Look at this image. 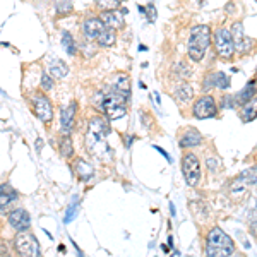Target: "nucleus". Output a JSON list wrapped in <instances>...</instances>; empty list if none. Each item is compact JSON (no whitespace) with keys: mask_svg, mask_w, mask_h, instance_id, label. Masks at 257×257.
<instances>
[{"mask_svg":"<svg viewBox=\"0 0 257 257\" xmlns=\"http://www.w3.org/2000/svg\"><path fill=\"white\" fill-rule=\"evenodd\" d=\"M173 96H175L177 101L180 103H187L190 99L194 98V89L192 86L189 84V82H182V84H178L175 91H173Z\"/></svg>","mask_w":257,"mask_h":257,"instance_id":"obj_16","label":"nucleus"},{"mask_svg":"<svg viewBox=\"0 0 257 257\" xmlns=\"http://www.w3.org/2000/svg\"><path fill=\"white\" fill-rule=\"evenodd\" d=\"M53 84H55V82H53V77L50 76V74H43V76H41V89H43L45 93H47V91H52Z\"/></svg>","mask_w":257,"mask_h":257,"instance_id":"obj_28","label":"nucleus"},{"mask_svg":"<svg viewBox=\"0 0 257 257\" xmlns=\"http://www.w3.org/2000/svg\"><path fill=\"white\" fill-rule=\"evenodd\" d=\"M76 173L82 178V180H89V178L94 175L93 167H91L88 161H84L81 158L77 160V163H76Z\"/></svg>","mask_w":257,"mask_h":257,"instance_id":"obj_22","label":"nucleus"},{"mask_svg":"<svg viewBox=\"0 0 257 257\" xmlns=\"http://www.w3.org/2000/svg\"><path fill=\"white\" fill-rule=\"evenodd\" d=\"M180 74H178V76H180L182 77V79H184V77H190V76H192V70H190L189 67H187V65H184V64H180Z\"/></svg>","mask_w":257,"mask_h":257,"instance_id":"obj_31","label":"nucleus"},{"mask_svg":"<svg viewBox=\"0 0 257 257\" xmlns=\"http://www.w3.org/2000/svg\"><path fill=\"white\" fill-rule=\"evenodd\" d=\"M99 19L103 21L106 28L110 30H122L125 26V21H123V12L122 11H101Z\"/></svg>","mask_w":257,"mask_h":257,"instance_id":"obj_13","label":"nucleus"},{"mask_svg":"<svg viewBox=\"0 0 257 257\" xmlns=\"http://www.w3.org/2000/svg\"><path fill=\"white\" fill-rule=\"evenodd\" d=\"M105 24L99 18H86L82 23V33H84V38L89 41H96L98 36L101 35V31L105 30Z\"/></svg>","mask_w":257,"mask_h":257,"instance_id":"obj_12","label":"nucleus"},{"mask_svg":"<svg viewBox=\"0 0 257 257\" xmlns=\"http://www.w3.org/2000/svg\"><path fill=\"white\" fill-rule=\"evenodd\" d=\"M48 72L52 77H57V79H64V77H67L69 74V67L67 64H64L62 60H52L50 62V67H48Z\"/></svg>","mask_w":257,"mask_h":257,"instance_id":"obj_19","label":"nucleus"},{"mask_svg":"<svg viewBox=\"0 0 257 257\" xmlns=\"http://www.w3.org/2000/svg\"><path fill=\"white\" fill-rule=\"evenodd\" d=\"M202 143V136L199 134L194 127H189L184 134L180 136V148H194Z\"/></svg>","mask_w":257,"mask_h":257,"instance_id":"obj_15","label":"nucleus"},{"mask_svg":"<svg viewBox=\"0 0 257 257\" xmlns=\"http://www.w3.org/2000/svg\"><path fill=\"white\" fill-rule=\"evenodd\" d=\"M76 111H77V103L72 101L69 103L67 106L62 108V113H60V127H62V132L65 136H69L74 128V122H76Z\"/></svg>","mask_w":257,"mask_h":257,"instance_id":"obj_11","label":"nucleus"},{"mask_svg":"<svg viewBox=\"0 0 257 257\" xmlns=\"http://www.w3.org/2000/svg\"><path fill=\"white\" fill-rule=\"evenodd\" d=\"M208 168L211 170V172H216V168H218V160L214 158V156H213V158H211V156L208 158Z\"/></svg>","mask_w":257,"mask_h":257,"instance_id":"obj_32","label":"nucleus"},{"mask_svg":"<svg viewBox=\"0 0 257 257\" xmlns=\"http://www.w3.org/2000/svg\"><path fill=\"white\" fill-rule=\"evenodd\" d=\"M238 178H240V180H242L245 185H257V167H254V168H247L245 172H243Z\"/></svg>","mask_w":257,"mask_h":257,"instance_id":"obj_24","label":"nucleus"},{"mask_svg":"<svg viewBox=\"0 0 257 257\" xmlns=\"http://www.w3.org/2000/svg\"><path fill=\"white\" fill-rule=\"evenodd\" d=\"M72 153H74L72 141H70L69 136H65V138H62L60 141V155L64 156V158H69V156H72Z\"/></svg>","mask_w":257,"mask_h":257,"instance_id":"obj_26","label":"nucleus"},{"mask_svg":"<svg viewBox=\"0 0 257 257\" xmlns=\"http://www.w3.org/2000/svg\"><path fill=\"white\" fill-rule=\"evenodd\" d=\"M88 132H91V134L98 136V138H103L106 139L108 138V134L111 132V128L108 125V122H106L103 117H94L89 120V125H88Z\"/></svg>","mask_w":257,"mask_h":257,"instance_id":"obj_14","label":"nucleus"},{"mask_svg":"<svg viewBox=\"0 0 257 257\" xmlns=\"http://www.w3.org/2000/svg\"><path fill=\"white\" fill-rule=\"evenodd\" d=\"M139 11H141V12H144V14H148V19H149V23H153V21L156 19V7L153 6V4H149L148 7H143V6H139Z\"/></svg>","mask_w":257,"mask_h":257,"instance_id":"obj_30","label":"nucleus"},{"mask_svg":"<svg viewBox=\"0 0 257 257\" xmlns=\"http://www.w3.org/2000/svg\"><path fill=\"white\" fill-rule=\"evenodd\" d=\"M208 257H211V255H208Z\"/></svg>","mask_w":257,"mask_h":257,"instance_id":"obj_39","label":"nucleus"},{"mask_svg":"<svg viewBox=\"0 0 257 257\" xmlns=\"http://www.w3.org/2000/svg\"><path fill=\"white\" fill-rule=\"evenodd\" d=\"M250 233L254 235V237H257V221L250 223Z\"/></svg>","mask_w":257,"mask_h":257,"instance_id":"obj_34","label":"nucleus"},{"mask_svg":"<svg viewBox=\"0 0 257 257\" xmlns=\"http://www.w3.org/2000/svg\"><path fill=\"white\" fill-rule=\"evenodd\" d=\"M240 118H242V122H252L254 118H257V98L250 99L245 105H242Z\"/></svg>","mask_w":257,"mask_h":257,"instance_id":"obj_20","label":"nucleus"},{"mask_svg":"<svg viewBox=\"0 0 257 257\" xmlns=\"http://www.w3.org/2000/svg\"><path fill=\"white\" fill-rule=\"evenodd\" d=\"M33 108H35V113L43 123H50L53 118V106L52 101L45 96V94H35L33 96Z\"/></svg>","mask_w":257,"mask_h":257,"instance_id":"obj_9","label":"nucleus"},{"mask_svg":"<svg viewBox=\"0 0 257 257\" xmlns=\"http://www.w3.org/2000/svg\"><path fill=\"white\" fill-rule=\"evenodd\" d=\"M182 172L190 187H196L201 180V163H199L197 155L185 153V156L182 158Z\"/></svg>","mask_w":257,"mask_h":257,"instance_id":"obj_6","label":"nucleus"},{"mask_svg":"<svg viewBox=\"0 0 257 257\" xmlns=\"http://www.w3.org/2000/svg\"><path fill=\"white\" fill-rule=\"evenodd\" d=\"M9 223H11V226L19 233V231H28V228L31 226V218L26 209L18 208L9 213Z\"/></svg>","mask_w":257,"mask_h":257,"instance_id":"obj_10","label":"nucleus"},{"mask_svg":"<svg viewBox=\"0 0 257 257\" xmlns=\"http://www.w3.org/2000/svg\"><path fill=\"white\" fill-rule=\"evenodd\" d=\"M62 47L65 48V52L69 55H76L77 48H76V41H74L72 35L69 31H62Z\"/></svg>","mask_w":257,"mask_h":257,"instance_id":"obj_23","label":"nucleus"},{"mask_svg":"<svg viewBox=\"0 0 257 257\" xmlns=\"http://www.w3.org/2000/svg\"><path fill=\"white\" fill-rule=\"evenodd\" d=\"M221 101H223V106H225V108H233V106H235V103H231V101H233V98H231V96H225Z\"/></svg>","mask_w":257,"mask_h":257,"instance_id":"obj_33","label":"nucleus"},{"mask_svg":"<svg viewBox=\"0 0 257 257\" xmlns=\"http://www.w3.org/2000/svg\"><path fill=\"white\" fill-rule=\"evenodd\" d=\"M209 45H211V28L208 24L194 26L192 30H190L189 45H187V53H189L190 60L201 62L204 59Z\"/></svg>","mask_w":257,"mask_h":257,"instance_id":"obj_2","label":"nucleus"},{"mask_svg":"<svg viewBox=\"0 0 257 257\" xmlns=\"http://www.w3.org/2000/svg\"><path fill=\"white\" fill-rule=\"evenodd\" d=\"M74 213H76V211H74L72 208H70V209H69V213H67V216H65V221H67V223H69V221H70V219H72V216H74Z\"/></svg>","mask_w":257,"mask_h":257,"instance_id":"obj_36","label":"nucleus"},{"mask_svg":"<svg viewBox=\"0 0 257 257\" xmlns=\"http://www.w3.org/2000/svg\"><path fill=\"white\" fill-rule=\"evenodd\" d=\"M94 4L101 11H117L122 4V0H94Z\"/></svg>","mask_w":257,"mask_h":257,"instance_id":"obj_25","label":"nucleus"},{"mask_svg":"<svg viewBox=\"0 0 257 257\" xmlns=\"http://www.w3.org/2000/svg\"><path fill=\"white\" fill-rule=\"evenodd\" d=\"M128 98H131V91H122L115 86H108L94 96V105L105 113L106 118L117 120L127 113Z\"/></svg>","mask_w":257,"mask_h":257,"instance_id":"obj_1","label":"nucleus"},{"mask_svg":"<svg viewBox=\"0 0 257 257\" xmlns=\"http://www.w3.org/2000/svg\"><path fill=\"white\" fill-rule=\"evenodd\" d=\"M214 48H216V53L221 60H230L231 57L235 55V43L233 38H231V31L225 30V28H219V30L214 33Z\"/></svg>","mask_w":257,"mask_h":257,"instance_id":"obj_5","label":"nucleus"},{"mask_svg":"<svg viewBox=\"0 0 257 257\" xmlns=\"http://www.w3.org/2000/svg\"><path fill=\"white\" fill-rule=\"evenodd\" d=\"M115 41H117V35H115V30H110V28H105V30L101 31V35L98 36L96 43L99 47L103 48H110L115 45Z\"/></svg>","mask_w":257,"mask_h":257,"instance_id":"obj_21","label":"nucleus"},{"mask_svg":"<svg viewBox=\"0 0 257 257\" xmlns=\"http://www.w3.org/2000/svg\"><path fill=\"white\" fill-rule=\"evenodd\" d=\"M14 247L19 257H43L41 255L40 242L36 240L35 235L28 231H19L14 238Z\"/></svg>","mask_w":257,"mask_h":257,"instance_id":"obj_4","label":"nucleus"},{"mask_svg":"<svg viewBox=\"0 0 257 257\" xmlns=\"http://www.w3.org/2000/svg\"><path fill=\"white\" fill-rule=\"evenodd\" d=\"M255 204H257V199H255Z\"/></svg>","mask_w":257,"mask_h":257,"instance_id":"obj_38","label":"nucleus"},{"mask_svg":"<svg viewBox=\"0 0 257 257\" xmlns=\"http://www.w3.org/2000/svg\"><path fill=\"white\" fill-rule=\"evenodd\" d=\"M213 88H216V81H214V72H209L208 76L204 77V81H202V89L209 91Z\"/></svg>","mask_w":257,"mask_h":257,"instance_id":"obj_29","label":"nucleus"},{"mask_svg":"<svg viewBox=\"0 0 257 257\" xmlns=\"http://www.w3.org/2000/svg\"><path fill=\"white\" fill-rule=\"evenodd\" d=\"M216 111H218L216 101H214V98L209 96V94H204V96H201L196 103H194V106H192L194 117L199 118V120L214 117V115H216Z\"/></svg>","mask_w":257,"mask_h":257,"instance_id":"obj_8","label":"nucleus"},{"mask_svg":"<svg viewBox=\"0 0 257 257\" xmlns=\"http://www.w3.org/2000/svg\"><path fill=\"white\" fill-rule=\"evenodd\" d=\"M16 197H18L16 190L12 189L11 185L2 184V187H0V208H2V213H4V214H6L7 206H9Z\"/></svg>","mask_w":257,"mask_h":257,"instance_id":"obj_17","label":"nucleus"},{"mask_svg":"<svg viewBox=\"0 0 257 257\" xmlns=\"http://www.w3.org/2000/svg\"><path fill=\"white\" fill-rule=\"evenodd\" d=\"M206 252L211 257H230L235 252V243L219 226H214L206 238Z\"/></svg>","mask_w":257,"mask_h":257,"instance_id":"obj_3","label":"nucleus"},{"mask_svg":"<svg viewBox=\"0 0 257 257\" xmlns=\"http://www.w3.org/2000/svg\"><path fill=\"white\" fill-rule=\"evenodd\" d=\"M255 81H257V70H255Z\"/></svg>","mask_w":257,"mask_h":257,"instance_id":"obj_37","label":"nucleus"},{"mask_svg":"<svg viewBox=\"0 0 257 257\" xmlns=\"http://www.w3.org/2000/svg\"><path fill=\"white\" fill-rule=\"evenodd\" d=\"M155 149H158V151L161 153V155L165 156V160H167V161H170V156H168V153L165 151V149H161V148H158V146H155Z\"/></svg>","mask_w":257,"mask_h":257,"instance_id":"obj_35","label":"nucleus"},{"mask_svg":"<svg viewBox=\"0 0 257 257\" xmlns=\"http://www.w3.org/2000/svg\"><path fill=\"white\" fill-rule=\"evenodd\" d=\"M230 31H231V38H233V43H235V50H237L240 55H245V53H248L252 48H254L255 41L245 35L243 24L240 23V21L233 23V26H231Z\"/></svg>","mask_w":257,"mask_h":257,"instance_id":"obj_7","label":"nucleus"},{"mask_svg":"<svg viewBox=\"0 0 257 257\" xmlns=\"http://www.w3.org/2000/svg\"><path fill=\"white\" fill-rule=\"evenodd\" d=\"M214 81H216L218 89H228L230 88V76L225 72H214Z\"/></svg>","mask_w":257,"mask_h":257,"instance_id":"obj_27","label":"nucleus"},{"mask_svg":"<svg viewBox=\"0 0 257 257\" xmlns=\"http://www.w3.org/2000/svg\"><path fill=\"white\" fill-rule=\"evenodd\" d=\"M255 93H257V81H248L245 88L237 94V105H245L250 99H254Z\"/></svg>","mask_w":257,"mask_h":257,"instance_id":"obj_18","label":"nucleus"}]
</instances>
